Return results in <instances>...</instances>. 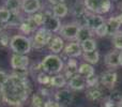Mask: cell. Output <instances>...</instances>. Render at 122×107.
Returning a JSON list of instances; mask_svg holds the SVG:
<instances>
[{
    "label": "cell",
    "instance_id": "6da1fadb",
    "mask_svg": "<svg viewBox=\"0 0 122 107\" xmlns=\"http://www.w3.org/2000/svg\"><path fill=\"white\" fill-rule=\"evenodd\" d=\"M31 87L27 77H20L14 73L9 75L3 86L0 87L2 100L13 107L24 106L29 97Z\"/></svg>",
    "mask_w": 122,
    "mask_h": 107
},
{
    "label": "cell",
    "instance_id": "7a4b0ae2",
    "mask_svg": "<svg viewBox=\"0 0 122 107\" xmlns=\"http://www.w3.org/2000/svg\"><path fill=\"white\" fill-rule=\"evenodd\" d=\"M41 65H42L43 72L48 74H56V75L59 74L63 70V66H64L62 59L55 54L47 55L42 60Z\"/></svg>",
    "mask_w": 122,
    "mask_h": 107
},
{
    "label": "cell",
    "instance_id": "3957f363",
    "mask_svg": "<svg viewBox=\"0 0 122 107\" xmlns=\"http://www.w3.org/2000/svg\"><path fill=\"white\" fill-rule=\"evenodd\" d=\"M10 47L14 51V54L26 55L30 53V51H31L32 43L30 41V39H28L27 36L17 34V36H13L11 38Z\"/></svg>",
    "mask_w": 122,
    "mask_h": 107
},
{
    "label": "cell",
    "instance_id": "277c9868",
    "mask_svg": "<svg viewBox=\"0 0 122 107\" xmlns=\"http://www.w3.org/2000/svg\"><path fill=\"white\" fill-rule=\"evenodd\" d=\"M85 8L93 14H105L112 8L110 0H85Z\"/></svg>",
    "mask_w": 122,
    "mask_h": 107
},
{
    "label": "cell",
    "instance_id": "5b68a950",
    "mask_svg": "<svg viewBox=\"0 0 122 107\" xmlns=\"http://www.w3.org/2000/svg\"><path fill=\"white\" fill-rule=\"evenodd\" d=\"M44 16V20H43V26H44V29L48 30L49 32H57L60 31L61 29V23L60 19L58 17H56L53 13L51 12H45L43 14Z\"/></svg>",
    "mask_w": 122,
    "mask_h": 107
},
{
    "label": "cell",
    "instance_id": "8992f818",
    "mask_svg": "<svg viewBox=\"0 0 122 107\" xmlns=\"http://www.w3.org/2000/svg\"><path fill=\"white\" fill-rule=\"evenodd\" d=\"M53 39L51 36V32H49L48 30L44 29V28H41L38 29L36 31V34L33 36V42H34V47H43L45 45L49 44L51 40Z\"/></svg>",
    "mask_w": 122,
    "mask_h": 107
},
{
    "label": "cell",
    "instance_id": "52a82bcc",
    "mask_svg": "<svg viewBox=\"0 0 122 107\" xmlns=\"http://www.w3.org/2000/svg\"><path fill=\"white\" fill-rule=\"evenodd\" d=\"M29 65V58L26 55L14 54L11 57V66L15 71L18 70H27Z\"/></svg>",
    "mask_w": 122,
    "mask_h": 107
},
{
    "label": "cell",
    "instance_id": "ba28073f",
    "mask_svg": "<svg viewBox=\"0 0 122 107\" xmlns=\"http://www.w3.org/2000/svg\"><path fill=\"white\" fill-rule=\"evenodd\" d=\"M78 31H79L78 24H67V25H64L63 27H61L60 34L64 39L74 40V39H77Z\"/></svg>",
    "mask_w": 122,
    "mask_h": 107
},
{
    "label": "cell",
    "instance_id": "9c48e42d",
    "mask_svg": "<svg viewBox=\"0 0 122 107\" xmlns=\"http://www.w3.org/2000/svg\"><path fill=\"white\" fill-rule=\"evenodd\" d=\"M55 99H56V102H57L60 106L65 107V106H69V105L72 104V101H73V94H72V92L70 90L62 89V90H59V91L56 92Z\"/></svg>",
    "mask_w": 122,
    "mask_h": 107
},
{
    "label": "cell",
    "instance_id": "30bf717a",
    "mask_svg": "<svg viewBox=\"0 0 122 107\" xmlns=\"http://www.w3.org/2000/svg\"><path fill=\"white\" fill-rule=\"evenodd\" d=\"M85 18H86V26L91 30V31H92V30L95 31L100 26H102L104 23H105L104 18L101 16V15L93 14V13H91V14H87L86 13Z\"/></svg>",
    "mask_w": 122,
    "mask_h": 107
},
{
    "label": "cell",
    "instance_id": "8fae6325",
    "mask_svg": "<svg viewBox=\"0 0 122 107\" xmlns=\"http://www.w3.org/2000/svg\"><path fill=\"white\" fill-rule=\"evenodd\" d=\"M21 9L25 13L36 14L41 9V2L40 0H23L21 1Z\"/></svg>",
    "mask_w": 122,
    "mask_h": 107
},
{
    "label": "cell",
    "instance_id": "7c38bea8",
    "mask_svg": "<svg viewBox=\"0 0 122 107\" xmlns=\"http://www.w3.org/2000/svg\"><path fill=\"white\" fill-rule=\"evenodd\" d=\"M117 78H118V76H117L116 72L108 71L101 75V82L107 88H112L117 82Z\"/></svg>",
    "mask_w": 122,
    "mask_h": 107
},
{
    "label": "cell",
    "instance_id": "4fadbf2b",
    "mask_svg": "<svg viewBox=\"0 0 122 107\" xmlns=\"http://www.w3.org/2000/svg\"><path fill=\"white\" fill-rule=\"evenodd\" d=\"M69 86L73 90H82L86 87V78L77 73L69 80Z\"/></svg>",
    "mask_w": 122,
    "mask_h": 107
},
{
    "label": "cell",
    "instance_id": "5bb4252c",
    "mask_svg": "<svg viewBox=\"0 0 122 107\" xmlns=\"http://www.w3.org/2000/svg\"><path fill=\"white\" fill-rule=\"evenodd\" d=\"M64 54L66 56H69L70 58H75V57H78L81 55V47H80L79 43H70L65 46L64 48Z\"/></svg>",
    "mask_w": 122,
    "mask_h": 107
},
{
    "label": "cell",
    "instance_id": "9a60e30c",
    "mask_svg": "<svg viewBox=\"0 0 122 107\" xmlns=\"http://www.w3.org/2000/svg\"><path fill=\"white\" fill-rule=\"evenodd\" d=\"M78 73V65H77V61L75 59H69L67 61L66 67H65V72H64V77L71 79L74 75Z\"/></svg>",
    "mask_w": 122,
    "mask_h": 107
},
{
    "label": "cell",
    "instance_id": "2e32d148",
    "mask_svg": "<svg viewBox=\"0 0 122 107\" xmlns=\"http://www.w3.org/2000/svg\"><path fill=\"white\" fill-rule=\"evenodd\" d=\"M105 64L108 67H117L119 65V53L116 51H110L105 56Z\"/></svg>",
    "mask_w": 122,
    "mask_h": 107
},
{
    "label": "cell",
    "instance_id": "e0dca14e",
    "mask_svg": "<svg viewBox=\"0 0 122 107\" xmlns=\"http://www.w3.org/2000/svg\"><path fill=\"white\" fill-rule=\"evenodd\" d=\"M63 46H64V43H63V40L60 36H54L49 42V49L55 55L59 54L63 49Z\"/></svg>",
    "mask_w": 122,
    "mask_h": 107
},
{
    "label": "cell",
    "instance_id": "ac0fdd59",
    "mask_svg": "<svg viewBox=\"0 0 122 107\" xmlns=\"http://www.w3.org/2000/svg\"><path fill=\"white\" fill-rule=\"evenodd\" d=\"M106 25H107V29H108V34H116L118 33L119 29H120V21L118 20V18L117 17H110L109 19L107 20V23H106Z\"/></svg>",
    "mask_w": 122,
    "mask_h": 107
},
{
    "label": "cell",
    "instance_id": "d6986e66",
    "mask_svg": "<svg viewBox=\"0 0 122 107\" xmlns=\"http://www.w3.org/2000/svg\"><path fill=\"white\" fill-rule=\"evenodd\" d=\"M78 74L87 79L88 77L94 75L95 73H94V69H93V66L91 64H89V63H82L78 67Z\"/></svg>",
    "mask_w": 122,
    "mask_h": 107
},
{
    "label": "cell",
    "instance_id": "ffe728a7",
    "mask_svg": "<svg viewBox=\"0 0 122 107\" xmlns=\"http://www.w3.org/2000/svg\"><path fill=\"white\" fill-rule=\"evenodd\" d=\"M91 36H92V31H91L87 26L79 27V31H78V34H77L78 42L82 43L84 41H87V40H89V39H91Z\"/></svg>",
    "mask_w": 122,
    "mask_h": 107
},
{
    "label": "cell",
    "instance_id": "44dd1931",
    "mask_svg": "<svg viewBox=\"0 0 122 107\" xmlns=\"http://www.w3.org/2000/svg\"><path fill=\"white\" fill-rule=\"evenodd\" d=\"M69 13V9H67L66 4L64 3H60L57 4V5H54L53 8V14L55 15L58 18H62V17H65Z\"/></svg>",
    "mask_w": 122,
    "mask_h": 107
},
{
    "label": "cell",
    "instance_id": "7402d4cb",
    "mask_svg": "<svg viewBox=\"0 0 122 107\" xmlns=\"http://www.w3.org/2000/svg\"><path fill=\"white\" fill-rule=\"evenodd\" d=\"M102 91L100 90L97 87H91L87 90L86 92V97L89 101H97L102 97Z\"/></svg>",
    "mask_w": 122,
    "mask_h": 107
},
{
    "label": "cell",
    "instance_id": "603a6c76",
    "mask_svg": "<svg viewBox=\"0 0 122 107\" xmlns=\"http://www.w3.org/2000/svg\"><path fill=\"white\" fill-rule=\"evenodd\" d=\"M20 6H21L20 0H6L5 1V8L12 14H19Z\"/></svg>",
    "mask_w": 122,
    "mask_h": 107
},
{
    "label": "cell",
    "instance_id": "cb8c5ba5",
    "mask_svg": "<svg viewBox=\"0 0 122 107\" xmlns=\"http://www.w3.org/2000/svg\"><path fill=\"white\" fill-rule=\"evenodd\" d=\"M49 85L56 87V88H62L66 85V79L63 75H60V74H57V75L51 77V82Z\"/></svg>",
    "mask_w": 122,
    "mask_h": 107
},
{
    "label": "cell",
    "instance_id": "d4e9b609",
    "mask_svg": "<svg viewBox=\"0 0 122 107\" xmlns=\"http://www.w3.org/2000/svg\"><path fill=\"white\" fill-rule=\"evenodd\" d=\"M82 57H84V59L89 64H97L100 60V54L97 51H90V53H84Z\"/></svg>",
    "mask_w": 122,
    "mask_h": 107
},
{
    "label": "cell",
    "instance_id": "484cf974",
    "mask_svg": "<svg viewBox=\"0 0 122 107\" xmlns=\"http://www.w3.org/2000/svg\"><path fill=\"white\" fill-rule=\"evenodd\" d=\"M80 47H81V51H84V53L94 51L97 49V42L93 39H89V40L80 43Z\"/></svg>",
    "mask_w": 122,
    "mask_h": 107
},
{
    "label": "cell",
    "instance_id": "4316f807",
    "mask_svg": "<svg viewBox=\"0 0 122 107\" xmlns=\"http://www.w3.org/2000/svg\"><path fill=\"white\" fill-rule=\"evenodd\" d=\"M108 101L112 104H114L116 107H119L120 104L122 103V93L118 90H115L112 92V94L108 97Z\"/></svg>",
    "mask_w": 122,
    "mask_h": 107
},
{
    "label": "cell",
    "instance_id": "83f0119b",
    "mask_svg": "<svg viewBox=\"0 0 122 107\" xmlns=\"http://www.w3.org/2000/svg\"><path fill=\"white\" fill-rule=\"evenodd\" d=\"M11 17H12V13L4 6V8H0V23L2 24H8L10 21Z\"/></svg>",
    "mask_w": 122,
    "mask_h": 107
},
{
    "label": "cell",
    "instance_id": "f1b7e54d",
    "mask_svg": "<svg viewBox=\"0 0 122 107\" xmlns=\"http://www.w3.org/2000/svg\"><path fill=\"white\" fill-rule=\"evenodd\" d=\"M44 101L40 94H33L31 100V106L32 107H44Z\"/></svg>",
    "mask_w": 122,
    "mask_h": 107
},
{
    "label": "cell",
    "instance_id": "f546056e",
    "mask_svg": "<svg viewBox=\"0 0 122 107\" xmlns=\"http://www.w3.org/2000/svg\"><path fill=\"white\" fill-rule=\"evenodd\" d=\"M36 79H38V82H40L41 85H43V86L49 85V82H51V77H49L48 75H46L44 72H41L40 74H38Z\"/></svg>",
    "mask_w": 122,
    "mask_h": 107
},
{
    "label": "cell",
    "instance_id": "4dcf8cb0",
    "mask_svg": "<svg viewBox=\"0 0 122 107\" xmlns=\"http://www.w3.org/2000/svg\"><path fill=\"white\" fill-rule=\"evenodd\" d=\"M112 43H114L115 47L118 49H120L122 51V32L121 33H116L114 36V38H112Z\"/></svg>",
    "mask_w": 122,
    "mask_h": 107
},
{
    "label": "cell",
    "instance_id": "1f68e13d",
    "mask_svg": "<svg viewBox=\"0 0 122 107\" xmlns=\"http://www.w3.org/2000/svg\"><path fill=\"white\" fill-rule=\"evenodd\" d=\"M97 82H99V77L94 74V75L90 76V77H88L86 79V86L88 87V88H91V87H97Z\"/></svg>",
    "mask_w": 122,
    "mask_h": 107
},
{
    "label": "cell",
    "instance_id": "d6a6232c",
    "mask_svg": "<svg viewBox=\"0 0 122 107\" xmlns=\"http://www.w3.org/2000/svg\"><path fill=\"white\" fill-rule=\"evenodd\" d=\"M95 33L99 36H105L108 34V29H107V25L106 23H104L102 26H100L97 30H95Z\"/></svg>",
    "mask_w": 122,
    "mask_h": 107
},
{
    "label": "cell",
    "instance_id": "836d02e7",
    "mask_svg": "<svg viewBox=\"0 0 122 107\" xmlns=\"http://www.w3.org/2000/svg\"><path fill=\"white\" fill-rule=\"evenodd\" d=\"M10 41H11V39L9 38L5 33H0V44H1L2 46H8V45H10Z\"/></svg>",
    "mask_w": 122,
    "mask_h": 107
},
{
    "label": "cell",
    "instance_id": "e575fe53",
    "mask_svg": "<svg viewBox=\"0 0 122 107\" xmlns=\"http://www.w3.org/2000/svg\"><path fill=\"white\" fill-rule=\"evenodd\" d=\"M9 75L5 73V72L3 71H0V87L3 86V84L6 82V79H8Z\"/></svg>",
    "mask_w": 122,
    "mask_h": 107
},
{
    "label": "cell",
    "instance_id": "d590c367",
    "mask_svg": "<svg viewBox=\"0 0 122 107\" xmlns=\"http://www.w3.org/2000/svg\"><path fill=\"white\" fill-rule=\"evenodd\" d=\"M44 107H61V106L56 101H51V100H49V101L45 102Z\"/></svg>",
    "mask_w": 122,
    "mask_h": 107
},
{
    "label": "cell",
    "instance_id": "8d00e7d4",
    "mask_svg": "<svg viewBox=\"0 0 122 107\" xmlns=\"http://www.w3.org/2000/svg\"><path fill=\"white\" fill-rule=\"evenodd\" d=\"M49 3H51L53 5H57L60 3H64V0H48Z\"/></svg>",
    "mask_w": 122,
    "mask_h": 107
},
{
    "label": "cell",
    "instance_id": "74e56055",
    "mask_svg": "<svg viewBox=\"0 0 122 107\" xmlns=\"http://www.w3.org/2000/svg\"><path fill=\"white\" fill-rule=\"evenodd\" d=\"M119 65L122 66V51L119 53Z\"/></svg>",
    "mask_w": 122,
    "mask_h": 107
},
{
    "label": "cell",
    "instance_id": "f35d334b",
    "mask_svg": "<svg viewBox=\"0 0 122 107\" xmlns=\"http://www.w3.org/2000/svg\"><path fill=\"white\" fill-rule=\"evenodd\" d=\"M4 27H5V25H4V24H2V23H0V33H1V31L3 30Z\"/></svg>",
    "mask_w": 122,
    "mask_h": 107
},
{
    "label": "cell",
    "instance_id": "ab89813d",
    "mask_svg": "<svg viewBox=\"0 0 122 107\" xmlns=\"http://www.w3.org/2000/svg\"><path fill=\"white\" fill-rule=\"evenodd\" d=\"M117 18H118V20L120 21V24L122 25V14H121V15H119V16H117Z\"/></svg>",
    "mask_w": 122,
    "mask_h": 107
},
{
    "label": "cell",
    "instance_id": "60d3db41",
    "mask_svg": "<svg viewBox=\"0 0 122 107\" xmlns=\"http://www.w3.org/2000/svg\"><path fill=\"white\" fill-rule=\"evenodd\" d=\"M119 107H122V103H121V104H120V106H119Z\"/></svg>",
    "mask_w": 122,
    "mask_h": 107
},
{
    "label": "cell",
    "instance_id": "b9f144b4",
    "mask_svg": "<svg viewBox=\"0 0 122 107\" xmlns=\"http://www.w3.org/2000/svg\"><path fill=\"white\" fill-rule=\"evenodd\" d=\"M0 99H1V93H0Z\"/></svg>",
    "mask_w": 122,
    "mask_h": 107
}]
</instances>
